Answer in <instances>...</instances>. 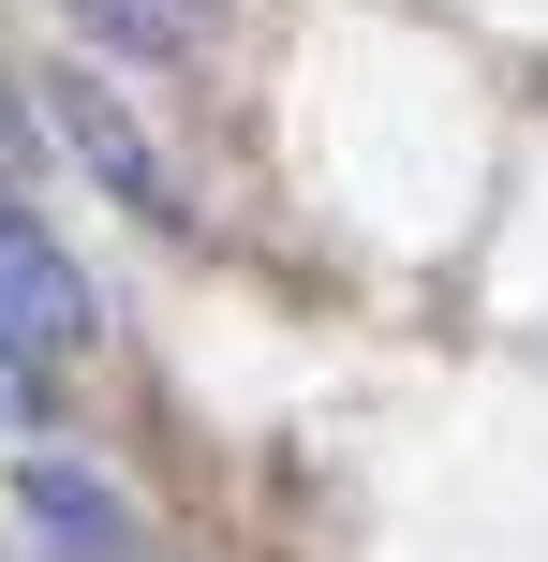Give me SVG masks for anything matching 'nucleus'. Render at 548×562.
Instances as JSON below:
<instances>
[{
	"label": "nucleus",
	"instance_id": "obj_3",
	"mask_svg": "<svg viewBox=\"0 0 548 562\" xmlns=\"http://www.w3.org/2000/svg\"><path fill=\"white\" fill-rule=\"evenodd\" d=\"M15 518H30L59 562H148V518L119 504L89 459H59V445H30V459H15Z\"/></svg>",
	"mask_w": 548,
	"mask_h": 562
},
{
	"label": "nucleus",
	"instance_id": "obj_2",
	"mask_svg": "<svg viewBox=\"0 0 548 562\" xmlns=\"http://www.w3.org/2000/svg\"><path fill=\"white\" fill-rule=\"evenodd\" d=\"M89 326H104V311H89V267L59 252V237L30 223L15 193H0V356H15V370H45V356H75Z\"/></svg>",
	"mask_w": 548,
	"mask_h": 562
},
{
	"label": "nucleus",
	"instance_id": "obj_4",
	"mask_svg": "<svg viewBox=\"0 0 548 562\" xmlns=\"http://www.w3.org/2000/svg\"><path fill=\"white\" fill-rule=\"evenodd\" d=\"M59 15H75L89 45H119V59H178V45H193V15H178V0H59Z\"/></svg>",
	"mask_w": 548,
	"mask_h": 562
},
{
	"label": "nucleus",
	"instance_id": "obj_5",
	"mask_svg": "<svg viewBox=\"0 0 548 562\" xmlns=\"http://www.w3.org/2000/svg\"><path fill=\"white\" fill-rule=\"evenodd\" d=\"M178 15H223V0H178Z\"/></svg>",
	"mask_w": 548,
	"mask_h": 562
},
{
	"label": "nucleus",
	"instance_id": "obj_1",
	"mask_svg": "<svg viewBox=\"0 0 548 562\" xmlns=\"http://www.w3.org/2000/svg\"><path fill=\"white\" fill-rule=\"evenodd\" d=\"M45 119H59V148H75V164L104 178V193L134 207V223H193V207H178V164L148 148V119L119 104L104 75H75V59H59V75H45Z\"/></svg>",
	"mask_w": 548,
	"mask_h": 562
}]
</instances>
